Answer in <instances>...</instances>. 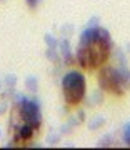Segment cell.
Here are the masks:
<instances>
[{
    "instance_id": "6da1fadb",
    "label": "cell",
    "mask_w": 130,
    "mask_h": 150,
    "mask_svg": "<svg viewBox=\"0 0 130 150\" xmlns=\"http://www.w3.org/2000/svg\"><path fill=\"white\" fill-rule=\"evenodd\" d=\"M110 35L102 27L87 28L77 45V60L83 70L93 72L107 65L110 59Z\"/></svg>"
},
{
    "instance_id": "7a4b0ae2",
    "label": "cell",
    "mask_w": 130,
    "mask_h": 150,
    "mask_svg": "<svg viewBox=\"0 0 130 150\" xmlns=\"http://www.w3.org/2000/svg\"><path fill=\"white\" fill-rule=\"evenodd\" d=\"M40 125H42L40 108L35 102L18 100L17 103H13L8 122L10 145L15 147L28 145L33 140L35 134L40 130Z\"/></svg>"
},
{
    "instance_id": "3957f363",
    "label": "cell",
    "mask_w": 130,
    "mask_h": 150,
    "mask_svg": "<svg viewBox=\"0 0 130 150\" xmlns=\"http://www.w3.org/2000/svg\"><path fill=\"white\" fill-rule=\"evenodd\" d=\"M98 85L107 93H112L115 97H122L130 88V77L124 70L103 65L100 69V74H98Z\"/></svg>"
},
{
    "instance_id": "277c9868",
    "label": "cell",
    "mask_w": 130,
    "mask_h": 150,
    "mask_svg": "<svg viewBox=\"0 0 130 150\" xmlns=\"http://www.w3.org/2000/svg\"><path fill=\"white\" fill-rule=\"evenodd\" d=\"M87 83L83 75L78 72H69L62 80V93H64V100L67 105L77 107L80 105L83 97H85Z\"/></svg>"
},
{
    "instance_id": "5b68a950",
    "label": "cell",
    "mask_w": 130,
    "mask_h": 150,
    "mask_svg": "<svg viewBox=\"0 0 130 150\" xmlns=\"http://www.w3.org/2000/svg\"><path fill=\"white\" fill-rule=\"evenodd\" d=\"M27 2H28V5H30V7H35V5H37V0H27Z\"/></svg>"
}]
</instances>
